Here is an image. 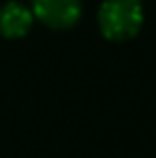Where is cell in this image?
Instances as JSON below:
<instances>
[{"instance_id": "3957f363", "label": "cell", "mask_w": 156, "mask_h": 158, "mask_svg": "<svg viewBox=\"0 0 156 158\" xmlns=\"http://www.w3.org/2000/svg\"><path fill=\"white\" fill-rule=\"evenodd\" d=\"M32 20L34 14L30 8L16 0H10L0 6V34L4 38H22L32 28Z\"/></svg>"}, {"instance_id": "6da1fadb", "label": "cell", "mask_w": 156, "mask_h": 158, "mask_svg": "<svg viewBox=\"0 0 156 158\" xmlns=\"http://www.w3.org/2000/svg\"><path fill=\"white\" fill-rule=\"evenodd\" d=\"M144 22L142 0H104L98 10V26L104 38L124 42L140 32Z\"/></svg>"}, {"instance_id": "7a4b0ae2", "label": "cell", "mask_w": 156, "mask_h": 158, "mask_svg": "<svg viewBox=\"0 0 156 158\" xmlns=\"http://www.w3.org/2000/svg\"><path fill=\"white\" fill-rule=\"evenodd\" d=\"M32 14L54 30H64L78 22L82 14L80 0H32Z\"/></svg>"}]
</instances>
